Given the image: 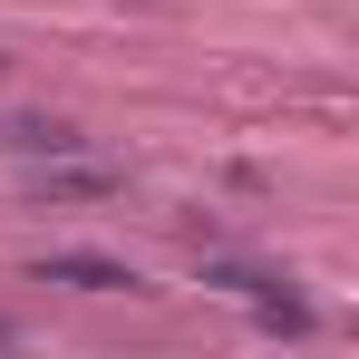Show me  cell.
<instances>
[{
    "label": "cell",
    "mask_w": 359,
    "mask_h": 359,
    "mask_svg": "<svg viewBox=\"0 0 359 359\" xmlns=\"http://www.w3.org/2000/svg\"><path fill=\"white\" fill-rule=\"evenodd\" d=\"M0 350H10V320H0Z\"/></svg>",
    "instance_id": "cell-4"
},
{
    "label": "cell",
    "mask_w": 359,
    "mask_h": 359,
    "mask_svg": "<svg viewBox=\"0 0 359 359\" xmlns=\"http://www.w3.org/2000/svg\"><path fill=\"white\" fill-rule=\"evenodd\" d=\"M117 165H88V156H59V165H39V175H29V194H39V204H107V194H117Z\"/></svg>",
    "instance_id": "cell-1"
},
{
    "label": "cell",
    "mask_w": 359,
    "mask_h": 359,
    "mask_svg": "<svg viewBox=\"0 0 359 359\" xmlns=\"http://www.w3.org/2000/svg\"><path fill=\"white\" fill-rule=\"evenodd\" d=\"M39 282H68V292H136V272L107 262V252H49V262H39Z\"/></svg>",
    "instance_id": "cell-2"
},
{
    "label": "cell",
    "mask_w": 359,
    "mask_h": 359,
    "mask_svg": "<svg viewBox=\"0 0 359 359\" xmlns=\"http://www.w3.org/2000/svg\"><path fill=\"white\" fill-rule=\"evenodd\" d=\"M10 146H20L29 165H59V156H88V136H78V126H59V117H20V126H10Z\"/></svg>",
    "instance_id": "cell-3"
}]
</instances>
